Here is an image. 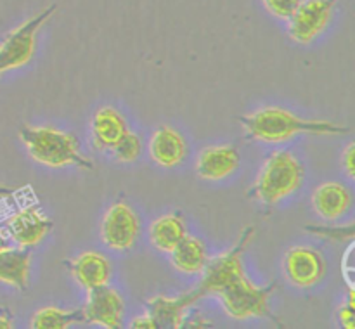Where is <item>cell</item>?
I'll return each mask as SVG.
<instances>
[{
  "label": "cell",
  "mask_w": 355,
  "mask_h": 329,
  "mask_svg": "<svg viewBox=\"0 0 355 329\" xmlns=\"http://www.w3.org/2000/svg\"><path fill=\"white\" fill-rule=\"evenodd\" d=\"M16 190L17 189H14V187H7V186H2V184H0V197L10 196V194H14Z\"/></svg>",
  "instance_id": "cell-29"
},
{
  "label": "cell",
  "mask_w": 355,
  "mask_h": 329,
  "mask_svg": "<svg viewBox=\"0 0 355 329\" xmlns=\"http://www.w3.org/2000/svg\"><path fill=\"white\" fill-rule=\"evenodd\" d=\"M82 312L89 324L106 329H118L123 326V300L116 290L110 287V284L89 290Z\"/></svg>",
  "instance_id": "cell-9"
},
{
  "label": "cell",
  "mask_w": 355,
  "mask_h": 329,
  "mask_svg": "<svg viewBox=\"0 0 355 329\" xmlns=\"http://www.w3.org/2000/svg\"><path fill=\"white\" fill-rule=\"evenodd\" d=\"M186 141L175 128L162 125L155 130L149 141V154L156 165L173 168L186 158Z\"/></svg>",
  "instance_id": "cell-14"
},
{
  "label": "cell",
  "mask_w": 355,
  "mask_h": 329,
  "mask_svg": "<svg viewBox=\"0 0 355 329\" xmlns=\"http://www.w3.org/2000/svg\"><path fill=\"white\" fill-rule=\"evenodd\" d=\"M284 274L295 286L312 287L324 277L326 262L315 248L295 246L284 256Z\"/></svg>",
  "instance_id": "cell-10"
},
{
  "label": "cell",
  "mask_w": 355,
  "mask_h": 329,
  "mask_svg": "<svg viewBox=\"0 0 355 329\" xmlns=\"http://www.w3.org/2000/svg\"><path fill=\"white\" fill-rule=\"evenodd\" d=\"M141 232L137 213L125 201H116L106 211L101 225V235L107 248L114 251H127L135 244Z\"/></svg>",
  "instance_id": "cell-7"
},
{
  "label": "cell",
  "mask_w": 355,
  "mask_h": 329,
  "mask_svg": "<svg viewBox=\"0 0 355 329\" xmlns=\"http://www.w3.org/2000/svg\"><path fill=\"white\" fill-rule=\"evenodd\" d=\"M19 139L23 141L28 154L37 163L51 168L75 165L82 170H92L94 163L82 156L78 139L68 132L52 127H24L19 128Z\"/></svg>",
  "instance_id": "cell-3"
},
{
  "label": "cell",
  "mask_w": 355,
  "mask_h": 329,
  "mask_svg": "<svg viewBox=\"0 0 355 329\" xmlns=\"http://www.w3.org/2000/svg\"><path fill=\"white\" fill-rule=\"evenodd\" d=\"M198 300H201L196 290H191L187 293L179 294V296H156L148 300V312L153 315L158 328H172L180 329L184 328L186 314Z\"/></svg>",
  "instance_id": "cell-11"
},
{
  "label": "cell",
  "mask_w": 355,
  "mask_h": 329,
  "mask_svg": "<svg viewBox=\"0 0 355 329\" xmlns=\"http://www.w3.org/2000/svg\"><path fill=\"white\" fill-rule=\"evenodd\" d=\"M253 234L255 227L248 225L229 251L208 260L203 269V277L194 290L200 298L217 296L222 301L225 314L236 321L267 317L279 324V319L269 308V300L277 290V284L255 286L245 274L243 253L248 248Z\"/></svg>",
  "instance_id": "cell-1"
},
{
  "label": "cell",
  "mask_w": 355,
  "mask_h": 329,
  "mask_svg": "<svg viewBox=\"0 0 355 329\" xmlns=\"http://www.w3.org/2000/svg\"><path fill=\"white\" fill-rule=\"evenodd\" d=\"M92 144L97 151H111L114 144L128 132L127 121L114 107H101L92 118Z\"/></svg>",
  "instance_id": "cell-15"
},
{
  "label": "cell",
  "mask_w": 355,
  "mask_h": 329,
  "mask_svg": "<svg viewBox=\"0 0 355 329\" xmlns=\"http://www.w3.org/2000/svg\"><path fill=\"white\" fill-rule=\"evenodd\" d=\"M304 179V165L291 152L274 151L260 168L255 184L248 190V197L266 206H274L300 189Z\"/></svg>",
  "instance_id": "cell-4"
},
{
  "label": "cell",
  "mask_w": 355,
  "mask_h": 329,
  "mask_svg": "<svg viewBox=\"0 0 355 329\" xmlns=\"http://www.w3.org/2000/svg\"><path fill=\"white\" fill-rule=\"evenodd\" d=\"M262 2L270 14H274L279 19H288L302 0H262Z\"/></svg>",
  "instance_id": "cell-23"
},
{
  "label": "cell",
  "mask_w": 355,
  "mask_h": 329,
  "mask_svg": "<svg viewBox=\"0 0 355 329\" xmlns=\"http://www.w3.org/2000/svg\"><path fill=\"white\" fill-rule=\"evenodd\" d=\"M9 241H10L9 235H7L6 232L0 229V251H2V249H6V248H9V246H10Z\"/></svg>",
  "instance_id": "cell-28"
},
{
  "label": "cell",
  "mask_w": 355,
  "mask_h": 329,
  "mask_svg": "<svg viewBox=\"0 0 355 329\" xmlns=\"http://www.w3.org/2000/svg\"><path fill=\"white\" fill-rule=\"evenodd\" d=\"M241 156L236 145L220 144L205 148L196 161V173L203 180H222L238 170Z\"/></svg>",
  "instance_id": "cell-12"
},
{
  "label": "cell",
  "mask_w": 355,
  "mask_h": 329,
  "mask_svg": "<svg viewBox=\"0 0 355 329\" xmlns=\"http://www.w3.org/2000/svg\"><path fill=\"white\" fill-rule=\"evenodd\" d=\"M82 308L62 310L59 307H44L35 312L30 321L31 329H68L75 324H83Z\"/></svg>",
  "instance_id": "cell-20"
},
{
  "label": "cell",
  "mask_w": 355,
  "mask_h": 329,
  "mask_svg": "<svg viewBox=\"0 0 355 329\" xmlns=\"http://www.w3.org/2000/svg\"><path fill=\"white\" fill-rule=\"evenodd\" d=\"M54 222L35 204L24 206L6 220L7 235L21 248H33L52 231Z\"/></svg>",
  "instance_id": "cell-8"
},
{
  "label": "cell",
  "mask_w": 355,
  "mask_h": 329,
  "mask_svg": "<svg viewBox=\"0 0 355 329\" xmlns=\"http://www.w3.org/2000/svg\"><path fill=\"white\" fill-rule=\"evenodd\" d=\"M130 328L132 329H158V324H156V321L153 319V315L148 312V314L139 315V317L132 319Z\"/></svg>",
  "instance_id": "cell-26"
},
{
  "label": "cell",
  "mask_w": 355,
  "mask_h": 329,
  "mask_svg": "<svg viewBox=\"0 0 355 329\" xmlns=\"http://www.w3.org/2000/svg\"><path fill=\"white\" fill-rule=\"evenodd\" d=\"M170 255H172L173 267L184 274H201L208 262V253L203 241L187 234Z\"/></svg>",
  "instance_id": "cell-19"
},
{
  "label": "cell",
  "mask_w": 355,
  "mask_h": 329,
  "mask_svg": "<svg viewBox=\"0 0 355 329\" xmlns=\"http://www.w3.org/2000/svg\"><path fill=\"white\" fill-rule=\"evenodd\" d=\"M76 283L87 291L106 286L111 279V263L97 251H83L76 258L64 262Z\"/></svg>",
  "instance_id": "cell-13"
},
{
  "label": "cell",
  "mask_w": 355,
  "mask_h": 329,
  "mask_svg": "<svg viewBox=\"0 0 355 329\" xmlns=\"http://www.w3.org/2000/svg\"><path fill=\"white\" fill-rule=\"evenodd\" d=\"M312 204L319 217L326 220H336L349 211L352 204V193L340 182H324L315 187L312 194Z\"/></svg>",
  "instance_id": "cell-16"
},
{
  "label": "cell",
  "mask_w": 355,
  "mask_h": 329,
  "mask_svg": "<svg viewBox=\"0 0 355 329\" xmlns=\"http://www.w3.org/2000/svg\"><path fill=\"white\" fill-rule=\"evenodd\" d=\"M113 156L120 163H132L141 156L142 152V141L137 134L128 130L116 144L111 148Z\"/></svg>",
  "instance_id": "cell-21"
},
{
  "label": "cell",
  "mask_w": 355,
  "mask_h": 329,
  "mask_svg": "<svg viewBox=\"0 0 355 329\" xmlns=\"http://www.w3.org/2000/svg\"><path fill=\"white\" fill-rule=\"evenodd\" d=\"M246 135L266 144H281L298 134L345 135L352 132L347 125L322 120H302L283 107H263L248 116H239Z\"/></svg>",
  "instance_id": "cell-2"
},
{
  "label": "cell",
  "mask_w": 355,
  "mask_h": 329,
  "mask_svg": "<svg viewBox=\"0 0 355 329\" xmlns=\"http://www.w3.org/2000/svg\"><path fill=\"white\" fill-rule=\"evenodd\" d=\"M305 231L312 232L321 238L331 239V241H350L354 239V225H343V227H331V225H305Z\"/></svg>",
  "instance_id": "cell-22"
},
{
  "label": "cell",
  "mask_w": 355,
  "mask_h": 329,
  "mask_svg": "<svg viewBox=\"0 0 355 329\" xmlns=\"http://www.w3.org/2000/svg\"><path fill=\"white\" fill-rule=\"evenodd\" d=\"M354 158H355V148H354V144H349L345 148V151H343V154H342V166L345 168L347 175H349L350 179H354V177H355Z\"/></svg>",
  "instance_id": "cell-25"
},
{
  "label": "cell",
  "mask_w": 355,
  "mask_h": 329,
  "mask_svg": "<svg viewBox=\"0 0 355 329\" xmlns=\"http://www.w3.org/2000/svg\"><path fill=\"white\" fill-rule=\"evenodd\" d=\"M186 234V222L179 211L162 215L149 225V241L162 253H172Z\"/></svg>",
  "instance_id": "cell-18"
},
{
  "label": "cell",
  "mask_w": 355,
  "mask_h": 329,
  "mask_svg": "<svg viewBox=\"0 0 355 329\" xmlns=\"http://www.w3.org/2000/svg\"><path fill=\"white\" fill-rule=\"evenodd\" d=\"M12 319L6 314H0V329H10L12 328Z\"/></svg>",
  "instance_id": "cell-27"
},
{
  "label": "cell",
  "mask_w": 355,
  "mask_h": 329,
  "mask_svg": "<svg viewBox=\"0 0 355 329\" xmlns=\"http://www.w3.org/2000/svg\"><path fill=\"white\" fill-rule=\"evenodd\" d=\"M30 248H6L0 251V283L26 290L30 283Z\"/></svg>",
  "instance_id": "cell-17"
},
{
  "label": "cell",
  "mask_w": 355,
  "mask_h": 329,
  "mask_svg": "<svg viewBox=\"0 0 355 329\" xmlns=\"http://www.w3.org/2000/svg\"><path fill=\"white\" fill-rule=\"evenodd\" d=\"M354 294H355L354 290L350 287L349 298H347V301L342 305V307H340V310H338L340 324L347 329H354V307H355Z\"/></svg>",
  "instance_id": "cell-24"
},
{
  "label": "cell",
  "mask_w": 355,
  "mask_h": 329,
  "mask_svg": "<svg viewBox=\"0 0 355 329\" xmlns=\"http://www.w3.org/2000/svg\"><path fill=\"white\" fill-rule=\"evenodd\" d=\"M55 9H58V6L52 3L40 14L28 19L26 23L17 26L14 31H10L9 37L0 45V73L21 68L31 61L35 54V38H37L38 30L44 26L45 21L54 14Z\"/></svg>",
  "instance_id": "cell-5"
},
{
  "label": "cell",
  "mask_w": 355,
  "mask_h": 329,
  "mask_svg": "<svg viewBox=\"0 0 355 329\" xmlns=\"http://www.w3.org/2000/svg\"><path fill=\"white\" fill-rule=\"evenodd\" d=\"M338 0H305L288 17V33L297 44L309 45L324 31Z\"/></svg>",
  "instance_id": "cell-6"
}]
</instances>
